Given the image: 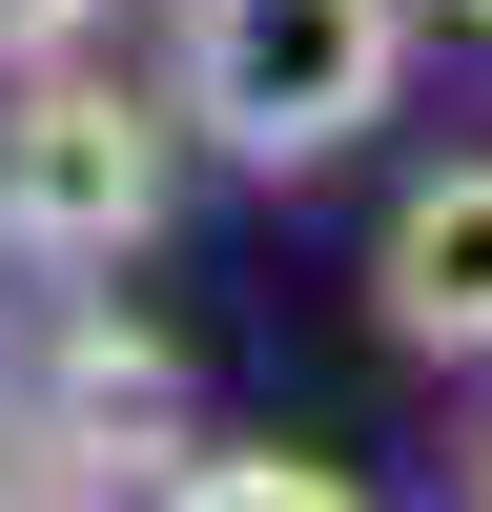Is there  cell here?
<instances>
[{"label": "cell", "mask_w": 492, "mask_h": 512, "mask_svg": "<svg viewBox=\"0 0 492 512\" xmlns=\"http://www.w3.org/2000/svg\"><path fill=\"white\" fill-rule=\"evenodd\" d=\"M410 103V0H164V123L267 185L349 164Z\"/></svg>", "instance_id": "6da1fadb"}, {"label": "cell", "mask_w": 492, "mask_h": 512, "mask_svg": "<svg viewBox=\"0 0 492 512\" xmlns=\"http://www.w3.org/2000/svg\"><path fill=\"white\" fill-rule=\"evenodd\" d=\"M164 185H185V123L164 103H123V82H82V62H21V103H0V246L21 267H144L164 246Z\"/></svg>", "instance_id": "7a4b0ae2"}, {"label": "cell", "mask_w": 492, "mask_h": 512, "mask_svg": "<svg viewBox=\"0 0 492 512\" xmlns=\"http://www.w3.org/2000/svg\"><path fill=\"white\" fill-rule=\"evenodd\" d=\"M185 431V349L164 328H123V308H62L41 328V390H21V431H0V472H103V451H164Z\"/></svg>", "instance_id": "3957f363"}, {"label": "cell", "mask_w": 492, "mask_h": 512, "mask_svg": "<svg viewBox=\"0 0 492 512\" xmlns=\"http://www.w3.org/2000/svg\"><path fill=\"white\" fill-rule=\"evenodd\" d=\"M369 308H390V349L492 369V144L390 185V226H369Z\"/></svg>", "instance_id": "277c9868"}, {"label": "cell", "mask_w": 492, "mask_h": 512, "mask_svg": "<svg viewBox=\"0 0 492 512\" xmlns=\"http://www.w3.org/2000/svg\"><path fill=\"white\" fill-rule=\"evenodd\" d=\"M164 512H369V492L328 472V451H185V472H164Z\"/></svg>", "instance_id": "5b68a950"}, {"label": "cell", "mask_w": 492, "mask_h": 512, "mask_svg": "<svg viewBox=\"0 0 492 512\" xmlns=\"http://www.w3.org/2000/svg\"><path fill=\"white\" fill-rule=\"evenodd\" d=\"M103 21H123V0H0V62H82Z\"/></svg>", "instance_id": "8992f818"}, {"label": "cell", "mask_w": 492, "mask_h": 512, "mask_svg": "<svg viewBox=\"0 0 492 512\" xmlns=\"http://www.w3.org/2000/svg\"><path fill=\"white\" fill-rule=\"evenodd\" d=\"M21 512H82V492H21Z\"/></svg>", "instance_id": "52a82bcc"}, {"label": "cell", "mask_w": 492, "mask_h": 512, "mask_svg": "<svg viewBox=\"0 0 492 512\" xmlns=\"http://www.w3.org/2000/svg\"><path fill=\"white\" fill-rule=\"evenodd\" d=\"M472 512H492V451H472Z\"/></svg>", "instance_id": "ba28073f"}, {"label": "cell", "mask_w": 492, "mask_h": 512, "mask_svg": "<svg viewBox=\"0 0 492 512\" xmlns=\"http://www.w3.org/2000/svg\"><path fill=\"white\" fill-rule=\"evenodd\" d=\"M0 512H21V472H0Z\"/></svg>", "instance_id": "9c48e42d"}, {"label": "cell", "mask_w": 492, "mask_h": 512, "mask_svg": "<svg viewBox=\"0 0 492 512\" xmlns=\"http://www.w3.org/2000/svg\"><path fill=\"white\" fill-rule=\"evenodd\" d=\"M472 21H492V0H472Z\"/></svg>", "instance_id": "30bf717a"}]
</instances>
